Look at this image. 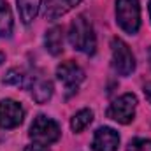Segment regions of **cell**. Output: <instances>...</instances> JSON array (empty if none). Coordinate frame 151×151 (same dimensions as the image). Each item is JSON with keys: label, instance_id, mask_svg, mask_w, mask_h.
<instances>
[{"label": "cell", "instance_id": "obj_18", "mask_svg": "<svg viewBox=\"0 0 151 151\" xmlns=\"http://www.w3.org/2000/svg\"><path fill=\"white\" fill-rule=\"evenodd\" d=\"M144 95H146L148 102L151 104V83H146V84H144Z\"/></svg>", "mask_w": 151, "mask_h": 151}, {"label": "cell", "instance_id": "obj_5", "mask_svg": "<svg viewBox=\"0 0 151 151\" xmlns=\"http://www.w3.org/2000/svg\"><path fill=\"white\" fill-rule=\"evenodd\" d=\"M135 107H137V97L134 93H125L111 102L107 109V118L121 125H128L135 118Z\"/></svg>", "mask_w": 151, "mask_h": 151}, {"label": "cell", "instance_id": "obj_4", "mask_svg": "<svg viewBox=\"0 0 151 151\" xmlns=\"http://www.w3.org/2000/svg\"><path fill=\"white\" fill-rule=\"evenodd\" d=\"M111 53H113V69L119 76H130L135 70V58L128 44L119 37L111 40Z\"/></svg>", "mask_w": 151, "mask_h": 151}, {"label": "cell", "instance_id": "obj_11", "mask_svg": "<svg viewBox=\"0 0 151 151\" xmlns=\"http://www.w3.org/2000/svg\"><path fill=\"white\" fill-rule=\"evenodd\" d=\"M44 46H46L49 55H53V56L62 55V51H63V30H62V27L55 25L46 32Z\"/></svg>", "mask_w": 151, "mask_h": 151}, {"label": "cell", "instance_id": "obj_14", "mask_svg": "<svg viewBox=\"0 0 151 151\" xmlns=\"http://www.w3.org/2000/svg\"><path fill=\"white\" fill-rule=\"evenodd\" d=\"M91 121H93V111H91V109H81V111H77V113L72 116V119H70V128H72V132L79 134V132H83Z\"/></svg>", "mask_w": 151, "mask_h": 151}, {"label": "cell", "instance_id": "obj_12", "mask_svg": "<svg viewBox=\"0 0 151 151\" xmlns=\"http://www.w3.org/2000/svg\"><path fill=\"white\" fill-rule=\"evenodd\" d=\"M40 2H42V0H16L19 18H21V21H23L25 25H30V23L35 19V16L39 14Z\"/></svg>", "mask_w": 151, "mask_h": 151}, {"label": "cell", "instance_id": "obj_19", "mask_svg": "<svg viewBox=\"0 0 151 151\" xmlns=\"http://www.w3.org/2000/svg\"><path fill=\"white\" fill-rule=\"evenodd\" d=\"M148 60H150V67H151V47L148 49Z\"/></svg>", "mask_w": 151, "mask_h": 151}, {"label": "cell", "instance_id": "obj_13", "mask_svg": "<svg viewBox=\"0 0 151 151\" xmlns=\"http://www.w3.org/2000/svg\"><path fill=\"white\" fill-rule=\"evenodd\" d=\"M14 28L12 12L5 0H0V37H11Z\"/></svg>", "mask_w": 151, "mask_h": 151}, {"label": "cell", "instance_id": "obj_16", "mask_svg": "<svg viewBox=\"0 0 151 151\" xmlns=\"http://www.w3.org/2000/svg\"><path fill=\"white\" fill-rule=\"evenodd\" d=\"M127 151H151V141L142 139V137H135L128 142Z\"/></svg>", "mask_w": 151, "mask_h": 151}, {"label": "cell", "instance_id": "obj_9", "mask_svg": "<svg viewBox=\"0 0 151 151\" xmlns=\"http://www.w3.org/2000/svg\"><path fill=\"white\" fill-rule=\"evenodd\" d=\"M32 93V99L37 104H46L51 97H53V83L44 77L42 74H34L28 77V86H27Z\"/></svg>", "mask_w": 151, "mask_h": 151}, {"label": "cell", "instance_id": "obj_7", "mask_svg": "<svg viewBox=\"0 0 151 151\" xmlns=\"http://www.w3.org/2000/svg\"><path fill=\"white\" fill-rule=\"evenodd\" d=\"M23 118H25V111L21 104H18L12 99L0 100V128L4 130L16 128L23 123Z\"/></svg>", "mask_w": 151, "mask_h": 151}, {"label": "cell", "instance_id": "obj_1", "mask_svg": "<svg viewBox=\"0 0 151 151\" xmlns=\"http://www.w3.org/2000/svg\"><path fill=\"white\" fill-rule=\"evenodd\" d=\"M69 42L76 51H81L84 55H93L97 49V37L93 32V27L90 19L84 14H79L69 28Z\"/></svg>", "mask_w": 151, "mask_h": 151}, {"label": "cell", "instance_id": "obj_10", "mask_svg": "<svg viewBox=\"0 0 151 151\" xmlns=\"http://www.w3.org/2000/svg\"><path fill=\"white\" fill-rule=\"evenodd\" d=\"M81 0H46L44 2V18L49 21H55L72 11L76 5H79Z\"/></svg>", "mask_w": 151, "mask_h": 151}, {"label": "cell", "instance_id": "obj_17", "mask_svg": "<svg viewBox=\"0 0 151 151\" xmlns=\"http://www.w3.org/2000/svg\"><path fill=\"white\" fill-rule=\"evenodd\" d=\"M23 151H49V150H47L46 146H40V144H35V142H34V144L27 146V148H25Z\"/></svg>", "mask_w": 151, "mask_h": 151}, {"label": "cell", "instance_id": "obj_6", "mask_svg": "<svg viewBox=\"0 0 151 151\" xmlns=\"http://www.w3.org/2000/svg\"><path fill=\"white\" fill-rule=\"evenodd\" d=\"M56 77L63 84V88L67 91V97H70L72 93L77 91L79 84L84 81V70L76 62L67 60V62H62L56 67Z\"/></svg>", "mask_w": 151, "mask_h": 151}, {"label": "cell", "instance_id": "obj_2", "mask_svg": "<svg viewBox=\"0 0 151 151\" xmlns=\"http://www.w3.org/2000/svg\"><path fill=\"white\" fill-rule=\"evenodd\" d=\"M28 135L35 144L49 146V144H55L60 139L62 130H60V125L55 119H51V118H47L44 114H39L30 125Z\"/></svg>", "mask_w": 151, "mask_h": 151}, {"label": "cell", "instance_id": "obj_3", "mask_svg": "<svg viewBox=\"0 0 151 151\" xmlns=\"http://www.w3.org/2000/svg\"><path fill=\"white\" fill-rule=\"evenodd\" d=\"M116 23L130 35L137 34L141 27V5L139 0H116Z\"/></svg>", "mask_w": 151, "mask_h": 151}, {"label": "cell", "instance_id": "obj_21", "mask_svg": "<svg viewBox=\"0 0 151 151\" xmlns=\"http://www.w3.org/2000/svg\"><path fill=\"white\" fill-rule=\"evenodd\" d=\"M150 19H151V0H150Z\"/></svg>", "mask_w": 151, "mask_h": 151}, {"label": "cell", "instance_id": "obj_8", "mask_svg": "<svg viewBox=\"0 0 151 151\" xmlns=\"http://www.w3.org/2000/svg\"><path fill=\"white\" fill-rule=\"evenodd\" d=\"M119 146V135L111 127H100L95 130L91 150L93 151H116Z\"/></svg>", "mask_w": 151, "mask_h": 151}, {"label": "cell", "instance_id": "obj_15", "mask_svg": "<svg viewBox=\"0 0 151 151\" xmlns=\"http://www.w3.org/2000/svg\"><path fill=\"white\" fill-rule=\"evenodd\" d=\"M28 77H30V74H27V72H23L19 69H11L7 72V76L4 77V83L5 84H14V86L27 88L28 86Z\"/></svg>", "mask_w": 151, "mask_h": 151}, {"label": "cell", "instance_id": "obj_20", "mask_svg": "<svg viewBox=\"0 0 151 151\" xmlns=\"http://www.w3.org/2000/svg\"><path fill=\"white\" fill-rule=\"evenodd\" d=\"M4 60H5V55H4V53H2V51H0V63H2V62H4Z\"/></svg>", "mask_w": 151, "mask_h": 151}]
</instances>
